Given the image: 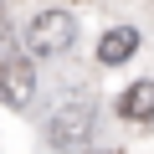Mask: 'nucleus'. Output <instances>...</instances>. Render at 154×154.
Returning <instances> with one entry per match:
<instances>
[{
	"mask_svg": "<svg viewBox=\"0 0 154 154\" xmlns=\"http://www.w3.org/2000/svg\"><path fill=\"white\" fill-rule=\"evenodd\" d=\"M93 123H98L93 103H88V98H72V103H62V108L46 118V139H51L57 149H82L88 134H93Z\"/></svg>",
	"mask_w": 154,
	"mask_h": 154,
	"instance_id": "1",
	"label": "nucleus"
},
{
	"mask_svg": "<svg viewBox=\"0 0 154 154\" xmlns=\"http://www.w3.org/2000/svg\"><path fill=\"white\" fill-rule=\"evenodd\" d=\"M72 36H77V21L57 5V11H41V16L31 21L26 46H31V57H57V51H67V46H72Z\"/></svg>",
	"mask_w": 154,
	"mask_h": 154,
	"instance_id": "2",
	"label": "nucleus"
},
{
	"mask_svg": "<svg viewBox=\"0 0 154 154\" xmlns=\"http://www.w3.org/2000/svg\"><path fill=\"white\" fill-rule=\"evenodd\" d=\"M0 98L11 108H31V98H36V67H31V57H16V51L0 57Z\"/></svg>",
	"mask_w": 154,
	"mask_h": 154,
	"instance_id": "3",
	"label": "nucleus"
},
{
	"mask_svg": "<svg viewBox=\"0 0 154 154\" xmlns=\"http://www.w3.org/2000/svg\"><path fill=\"white\" fill-rule=\"evenodd\" d=\"M134 51H139V31H134V26H113V31L98 41V62H103V67H123Z\"/></svg>",
	"mask_w": 154,
	"mask_h": 154,
	"instance_id": "4",
	"label": "nucleus"
},
{
	"mask_svg": "<svg viewBox=\"0 0 154 154\" xmlns=\"http://www.w3.org/2000/svg\"><path fill=\"white\" fill-rule=\"evenodd\" d=\"M118 113L128 123H149L154 118V82H128L123 98H118Z\"/></svg>",
	"mask_w": 154,
	"mask_h": 154,
	"instance_id": "5",
	"label": "nucleus"
}]
</instances>
